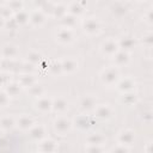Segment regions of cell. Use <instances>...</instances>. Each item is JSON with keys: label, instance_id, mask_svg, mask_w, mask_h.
Instances as JSON below:
<instances>
[{"label": "cell", "instance_id": "2e32d148", "mask_svg": "<svg viewBox=\"0 0 153 153\" xmlns=\"http://www.w3.org/2000/svg\"><path fill=\"white\" fill-rule=\"evenodd\" d=\"M37 149L39 152H43V153H53V152H56L59 149V143L54 139L47 136L38 142Z\"/></svg>", "mask_w": 153, "mask_h": 153}, {"label": "cell", "instance_id": "e0dca14e", "mask_svg": "<svg viewBox=\"0 0 153 153\" xmlns=\"http://www.w3.org/2000/svg\"><path fill=\"white\" fill-rule=\"evenodd\" d=\"M69 109V103L63 97H56L53 98V105H51V112H55L57 115H65Z\"/></svg>", "mask_w": 153, "mask_h": 153}, {"label": "cell", "instance_id": "d4e9b609", "mask_svg": "<svg viewBox=\"0 0 153 153\" xmlns=\"http://www.w3.org/2000/svg\"><path fill=\"white\" fill-rule=\"evenodd\" d=\"M85 142H86V145H102V146H104V143L106 142V137L102 133L94 131V133H90L86 136Z\"/></svg>", "mask_w": 153, "mask_h": 153}, {"label": "cell", "instance_id": "9a60e30c", "mask_svg": "<svg viewBox=\"0 0 153 153\" xmlns=\"http://www.w3.org/2000/svg\"><path fill=\"white\" fill-rule=\"evenodd\" d=\"M60 62H61L62 74H73L78 71L79 63H78V60L75 57H72V56L65 57V59H61Z\"/></svg>", "mask_w": 153, "mask_h": 153}, {"label": "cell", "instance_id": "603a6c76", "mask_svg": "<svg viewBox=\"0 0 153 153\" xmlns=\"http://www.w3.org/2000/svg\"><path fill=\"white\" fill-rule=\"evenodd\" d=\"M17 81L22 85L23 88H29L35 82H37V79H36V76L31 72H23L22 74H19Z\"/></svg>", "mask_w": 153, "mask_h": 153}, {"label": "cell", "instance_id": "d6986e66", "mask_svg": "<svg viewBox=\"0 0 153 153\" xmlns=\"http://www.w3.org/2000/svg\"><path fill=\"white\" fill-rule=\"evenodd\" d=\"M114 60V66H116L117 68H121V67H126L130 63V53L126 51V50H118L112 57Z\"/></svg>", "mask_w": 153, "mask_h": 153}, {"label": "cell", "instance_id": "1f68e13d", "mask_svg": "<svg viewBox=\"0 0 153 153\" xmlns=\"http://www.w3.org/2000/svg\"><path fill=\"white\" fill-rule=\"evenodd\" d=\"M67 13V6L63 4H56L51 7V16L56 19H61Z\"/></svg>", "mask_w": 153, "mask_h": 153}, {"label": "cell", "instance_id": "30bf717a", "mask_svg": "<svg viewBox=\"0 0 153 153\" xmlns=\"http://www.w3.org/2000/svg\"><path fill=\"white\" fill-rule=\"evenodd\" d=\"M73 127H75L79 130H87L92 127L93 124V120L91 116H88L87 114H80L78 116H75L73 118Z\"/></svg>", "mask_w": 153, "mask_h": 153}, {"label": "cell", "instance_id": "3957f363", "mask_svg": "<svg viewBox=\"0 0 153 153\" xmlns=\"http://www.w3.org/2000/svg\"><path fill=\"white\" fill-rule=\"evenodd\" d=\"M82 30L88 36H97L102 30V24L98 18L96 17H88L82 20Z\"/></svg>", "mask_w": 153, "mask_h": 153}, {"label": "cell", "instance_id": "836d02e7", "mask_svg": "<svg viewBox=\"0 0 153 153\" xmlns=\"http://www.w3.org/2000/svg\"><path fill=\"white\" fill-rule=\"evenodd\" d=\"M6 5L10 7V10L13 13L24 10V2H23V0H10V1H7Z\"/></svg>", "mask_w": 153, "mask_h": 153}, {"label": "cell", "instance_id": "7bdbcfd3", "mask_svg": "<svg viewBox=\"0 0 153 153\" xmlns=\"http://www.w3.org/2000/svg\"><path fill=\"white\" fill-rule=\"evenodd\" d=\"M143 151H145L146 153H151V152H152V140H148V141L146 142V146L143 147Z\"/></svg>", "mask_w": 153, "mask_h": 153}, {"label": "cell", "instance_id": "ba28073f", "mask_svg": "<svg viewBox=\"0 0 153 153\" xmlns=\"http://www.w3.org/2000/svg\"><path fill=\"white\" fill-rule=\"evenodd\" d=\"M92 112H93V116L97 120L106 121V120H109V118L112 117L114 109L109 104H97L96 108H94V110Z\"/></svg>", "mask_w": 153, "mask_h": 153}, {"label": "cell", "instance_id": "6da1fadb", "mask_svg": "<svg viewBox=\"0 0 153 153\" xmlns=\"http://www.w3.org/2000/svg\"><path fill=\"white\" fill-rule=\"evenodd\" d=\"M121 78V74H120V69L116 67V66H109V67H105L100 74H99V79H100V82L106 86V87H112L117 84L118 79Z\"/></svg>", "mask_w": 153, "mask_h": 153}, {"label": "cell", "instance_id": "4fadbf2b", "mask_svg": "<svg viewBox=\"0 0 153 153\" xmlns=\"http://www.w3.org/2000/svg\"><path fill=\"white\" fill-rule=\"evenodd\" d=\"M51 105H53V98L47 97V96H42L39 98H36L35 102V109L39 112V114H49L51 112Z\"/></svg>", "mask_w": 153, "mask_h": 153}, {"label": "cell", "instance_id": "5bb4252c", "mask_svg": "<svg viewBox=\"0 0 153 153\" xmlns=\"http://www.w3.org/2000/svg\"><path fill=\"white\" fill-rule=\"evenodd\" d=\"M45 22H47V16L39 8L32 11L29 16V24L33 27H41L45 24Z\"/></svg>", "mask_w": 153, "mask_h": 153}, {"label": "cell", "instance_id": "9c48e42d", "mask_svg": "<svg viewBox=\"0 0 153 153\" xmlns=\"http://www.w3.org/2000/svg\"><path fill=\"white\" fill-rule=\"evenodd\" d=\"M116 90L120 93H126V92H130V91H135L136 87V81L134 78L131 76H124V78H120L117 84L115 85Z\"/></svg>", "mask_w": 153, "mask_h": 153}, {"label": "cell", "instance_id": "8992f818", "mask_svg": "<svg viewBox=\"0 0 153 153\" xmlns=\"http://www.w3.org/2000/svg\"><path fill=\"white\" fill-rule=\"evenodd\" d=\"M55 37H56V41L60 44H63V45H68V44L73 43L74 39H75L74 30L69 29V27H63V26L57 29V31L55 33Z\"/></svg>", "mask_w": 153, "mask_h": 153}, {"label": "cell", "instance_id": "b9f144b4", "mask_svg": "<svg viewBox=\"0 0 153 153\" xmlns=\"http://www.w3.org/2000/svg\"><path fill=\"white\" fill-rule=\"evenodd\" d=\"M7 82H8V80H7V78H6L5 73L0 72V88H1V87H4Z\"/></svg>", "mask_w": 153, "mask_h": 153}, {"label": "cell", "instance_id": "7402d4cb", "mask_svg": "<svg viewBox=\"0 0 153 153\" xmlns=\"http://www.w3.org/2000/svg\"><path fill=\"white\" fill-rule=\"evenodd\" d=\"M16 128V118L10 115H4L0 117V129L4 133H10Z\"/></svg>", "mask_w": 153, "mask_h": 153}, {"label": "cell", "instance_id": "f35d334b", "mask_svg": "<svg viewBox=\"0 0 153 153\" xmlns=\"http://www.w3.org/2000/svg\"><path fill=\"white\" fill-rule=\"evenodd\" d=\"M85 151L90 152V153H100V152H104L105 148L102 145H86Z\"/></svg>", "mask_w": 153, "mask_h": 153}, {"label": "cell", "instance_id": "e575fe53", "mask_svg": "<svg viewBox=\"0 0 153 153\" xmlns=\"http://www.w3.org/2000/svg\"><path fill=\"white\" fill-rule=\"evenodd\" d=\"M141 43L146 48H152L153 45V33L152 31H146L141 37Z\"/></svg>", "mask_w": 153, "mask_h": 153}, {"label": "cell", "instance_id": "d590c367", "mask_svg": "<svg viewBox=\"0 0 153 153\" xmlns=\"http://www.w3.org/2000/svg\"><path fill=\"white\" fill-rule=\"evenodd\" d=\"M13 14H14V13L10 10V7H8L7 5H1V6H0V17L4 18L5 20L11 19V18L13 17Z\"/></svg>", "mask_w": 153, "mask_h": 153}, {"label": "cell", "instance_id": "bcb514c9", "mask_svg": "<svg viewBox=\"0 0 153 153\" xmlns=\"http://www.w3.org/2000/svg\"><path fill=\"white\" fill-rule=\"evenodd\" d=\"M131 1H135V2H140V1H142V0H131Z\"/></svg>", "mask_w": 153, "mask_h": 153}, {"label": "cell", "instance_id": "ffe728a7", "mask_svg": "<svg viewBox=\"0 0 153 153\" xmlns=\"http://www.w3.org/2000/svg\"><path fill=\"white\" fill-rule=\"evenodd\" d=\"M118 47L121 50H126L128 53H131L136 47V39L130 35H124L117 39Z\"/></svg>", "mask_w": 153, "mask_h": 153}, {"label": "cell", "instance_id": "7c38bea8", "mask_svg": "<svg viewBox=\"0 0 153 153\" xmlns=\"http://www.w3.org/2000/svg\"><path fill=\"white\" fill-rule=\"evenodd\" d=\"M36 123V120L27 114H22L19 117L16 118V128L22 131H29V129Z\"/></svg>", "mask_w": 153, "mask_h": 153}, {"label": "cell", "instance_id": "8d00e7d4", "mask_svg": "<svg viewBox=\"0 0 153 153\" xmlns=\"http://www.w3.org/2000/svg\"><path fill=\"white\" fill-rule=\"evenodd\" d=\"M11 98L10 96L5 92V90H0V108H6L10 105Z\"/></svg>", "mask_w": 153, "mask_h": 153}, {"label": "cell", "instance_id": "4dcf8cb0", "mask_svg": "<svg viewBox=\"0 0 153 153\" xmlns=\"http://www.w3.org/2000/svg\"><path fill=\"white\" fill-rule=\"evenodd\" d=\"M59 20H60L61 26H63V27L74 29V26L76 25V17H74V16L69 14L68 12H67V13H66L61 19H59Z\"/></svg>", "mask_w": 153, "mask_h": 153}, {"label": "cell", "instance_id": "484cf974", "mask_svg": "<svg viewBox=\"0 0 153 153\" xmlns=\"http://www.w3.org/2000/svg\"><path fill=\"white\" fill-rule=\"evenodd\" d=\"M67 12H68L69 14L76 17V18H79V17H81V16L84 14V12H85V6H84L80 1H73L72 4H69V5L67 6Z\"/></svg>", "mask_w": 153, "mask_h": 153}, {"label": "cell", "instance_id": "44dd1931", "mask_svg": "<svg viewBox=\"0 0 153 153\" xmlns=\"http://www.w3.org/2000/svg\"><path fill=\"white\" fill-rule=\"evenodd\" d=\"M4 90L10 96V98H18L23 91V87L18 81H8L4 86Z\"/></svg>", "mask_w": 153, "mask_h": 153}, {"label": "cell", "instance_id": "c3c4849f", "mask_svg": "<svg viewBox=\"0 0 153 153\" xmlns=\"http://www.w3.org/2000/svg\"><path fill=\"white\" fill-rule=\"evenodd\" d=\"M6 1H10V0H6Z\"/></svg>", "mask_w": 153, "mask_h": 153}, {"label": "cell", "instance_id": "f6af8a7d", "mask_svg": "<svg viewBox=\"0 0 153 153\" xmlns=\"http://www.w3.org/2000/svg\"><path fill=\"white\" fill-rule=\"evenodd\" d=\"M2 134H4V131L0 129V139H1V136H2Z\"/></svg>", "mask_w": 153, "mask_h": 153}, {"label": "cell", "instance_id": "52a82bcc", "mask_svg": "<svg viewBox=\"0 0 153 153\" xmlns=\"http://www.w3.org/2000/svg\"><path fill=\"white\" fill-rule=\"evenodd\" d=\"M116 140H117L118 143H122V145H124V146L131 147V146L135 143L136 133H135L133 129H129V128L122 129V130H120V131L117 133Z\"/></svg>", "mask_w": 153, "mask_h": 153}, {"label": "cell", "instance_id": "cb8c5ba5", "mask_svg": "<svg viewBox=\"0 0 153 153\" xmlns=\"http://www.w3.org/2000/svg\"><path fill=\"white\" fill-rule=\"evenodd\" d=\"M44 60L45 59H44L43 54H41L39 51L32 50V51L27 53L26 59H25V62H27V63H30V65H32L35 67H41V65L43 63Z\"/></svg>", "mask_w": 153, "mask_h": 153}, {"label": "cell", "instance_id": "ac0fdd59", "mask_svg": "<svg viewBox=\"0 0 153 153\" xmlns=\"http://www.w3.org/2000/svg\"><path fill=\"white\" fill-rule=\"evenodd\" d=\"M0 56L2 59H7V60H16L19 56V49L16 44L12 43H6L2 45L1 51H0Z\"/></svg>", "mask_w": 153, "mask_h": 153}, {"label": "cell", "instance_id": "277c9868", "mask_svg": "<svg viewBox=\"0 0 153 153\" xmlns=\"http://www.w3.org/2000/svg\"><path fill=\"white\" fill-rule=\"evenodd\" d=\"M99 50H100V53H102L103 56H105V57H112L120 50L117 39L112 38V37L106 38L105 41L102 42V44L99 47Z\"/></svg>", "mask_w": 153, "mask_h": 153}, {"label": "cell", "instance_id": "8fae6325", "mask_svg": "<svg viewBox=\"0 0 153 153\" xmlns=\"http://www.w3.org/2000/svg\"><path fill=\"white\" fill-rule=\"evenodd\" d=\"M29 137L30 140L35 142H39L42 139L47 137V128L42 123H35L30 129H29Z\"/></svg>", "mask_w": 153, "mask_h": 153}, {"label": "cell", "instance_id": "f1b7e54d", "mask_svg": "<svg viewBox=\"0 0 153 153\" xmlns=\"http://www.w3.org/2000/svg\"><path fill=\"white\" fill-rule=\"evenodd\" d=\"M29 16H30V13L27 11L22 10V11H18L13 14V19L18 26H23V25L29 24Z\"/></svg>", "mask_w": 153, "mask_h": 153}, {"label": "cell", "instance_id": "74e56055", "mask_svg": "<svg viewBox=\"0 0 153 153\" xmlns=\"http://www.w3.org/2000/svg\"><path fill=\"white\" fill-rule=\"evenodd\" d=\"M140 118H141V121H142L145 124H151V123L153 122V112H152L151 110H146V111H143V112L141 114Z\"/></svg>", "mask_w": 153, "mask_h": 153}, {"label": "cell", "instance_id": "f546056e", "mask_svg": "<svg viewBox=\"0 0 153 153\" xmlns=\"http://www.w3.org/2000/svg\"><path fill=\"white\" fill-rule=\"evenodd\" d=\"M27 91H29L30 96H32L33 98H39V97L44 96V93H45V88H44V86H43L42 84H39L38 81L35 82L32 86H30V87L27 88Z\"/></svg>", "mask_w": 153, "mask_h": 153}, {"label": "cell", "instance_id": "4316f807", "mask_svg": "<svg viewBox=\"0 0 153 153\" xmlns=\"http://www.w3.org/2000/svg\"><path fill=\"white\" fill-rule=\"evenodd\" d=\"M137 99H139V96L135 91H130V92H126V93H121V97H120V100L122 104L124 105H134L137 103Z\"/></svg>", "mask_w": 153, "mask_h": 153}, {"label": "cell", "instance_id": "7dc6e473", "mask_svg": "<svg viewBox=\"0 0 153 153\" xmlns=\"http://www.w3.org/2000/svg\"><path fill=\"white\" fill-rule=\"evenodd\" d=\"M0 61H1V56H0Z\"/></svg>", "mask_w": 153, "mask_h": 153}, {"label": "cell", "instance_id": "d6a6232c", "mask_svg": "<svg viewBox=\"0 0 153 153\" xmlns=\"http://www.w3.org/2000/svg\"><path fill=\"white\" fill-rule=\"evenodd\" d=\"M111 12H112L114 16L121 18V17L127 16L128 12H129V10H128V7H127L124 4H115V5H112V7H111Z\"/></svg>", "mask_w": 153, "mask_h": 153}, {"label": "cell", "instance_id": "5b68a950", "mask_svg": "<svg viewBox=\"0 0 153 153\" xmlns=\"http://www.w3.org/2000/svg\"><path fill=\"white\" fill-rule=\"evenodd\" d=\"M98 104V99L96 96L93 94H86V96H82L79 100V104H78V108L79 110L82 112V114H90L94 110L96 105Z\"/></svg>", "mask_w": 153, "mask_h": 153}, {"label": "cell", "instance_id": "60d3db41", "mask_svg": "<svg viewBox=\"0 0 153 153\" xmlns=\"http://www.w3.org/2000/svg\"><path fill=\"white\" fill-rule=\"evenodd\" d=\"M142 20H143L147 25H152V24H153V12H152L151 8L147 10V11L143 13V16H142Z\"/></svg>", "mask_w": 153, "mask_h": 153}, {"label": "cell", "instance_id": "ee69618b", "mask_svg": "<svg viewBox=\"0 0 153 153\" xmlns=\"http://www.w3.org/2000/svg\"><path fill=\"white\" fill-rule=\"evenodd\" d=\"M6 27V20L0 17V30H4Z\"/></svg>", "mask_w": 153, "mask_h": 153}, {"label": "cell", "instance_id": "7a4b0ae2", "mask_svg": "<svg viewBox=\"0 0 153 153\" xmlns=\"http://www.w3.org/2000/svg\"><path fill=\"white\" fill-rule=\"evenodd\" d=\"M53 129H54L56 135L66 136L73 129V122H72V120H69L65 115H59L53 122Z\"/></svg>", "mask_w": 153, "mask_h": 153}, {"label": "cell", "instance_id": "ab89813d", "mask_svg": "<svg viewBox=\"0 0 153 153\" xmlns=\"http://www.w3.org/2000/svg\"><path fill=\"white\" fill-rule=\"evenodd\" d=\"M110 152H114V153H128V152H130V147L124 146V145L117 142V145L114 146V147L110 149Z\"/></svg>", "mask_w": 153, "mask_h": 153}, {"label": "cell", "instance_id": "83f0119b", "mask_svg": "<svg viewBox=\"0 0 153 153\" xmlns=\"http://www.w3.org/2000/svg\"><path fill=\"white\" fill-rule=\"evenodd\" d=\"M47 71L49 72L50 75L53 76H57V75H61L62 74V68H61V62L60 60L57 59H54V60H50L47 65Z\"/></svg>", "mask_w": 153, "mask_h": 153}]
</instances>
